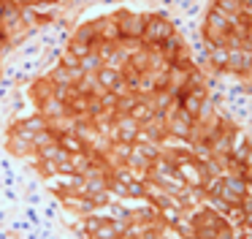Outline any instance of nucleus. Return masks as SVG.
<instances>
[{"mask_svg":"<svg viewBox=\"0 0 252 239\" xmlns=\"http://www.w3.org/2000/svg\"><path fill=\"white\" fill-rule=\"evenodd\" d=\"M68 3L71 0H0V76L14 49L55 22Z\"/></svg>","mask_w":252,"mask_h":239,"instance_id":"f257e3e1","label":"nucleus"}]
</instances>
